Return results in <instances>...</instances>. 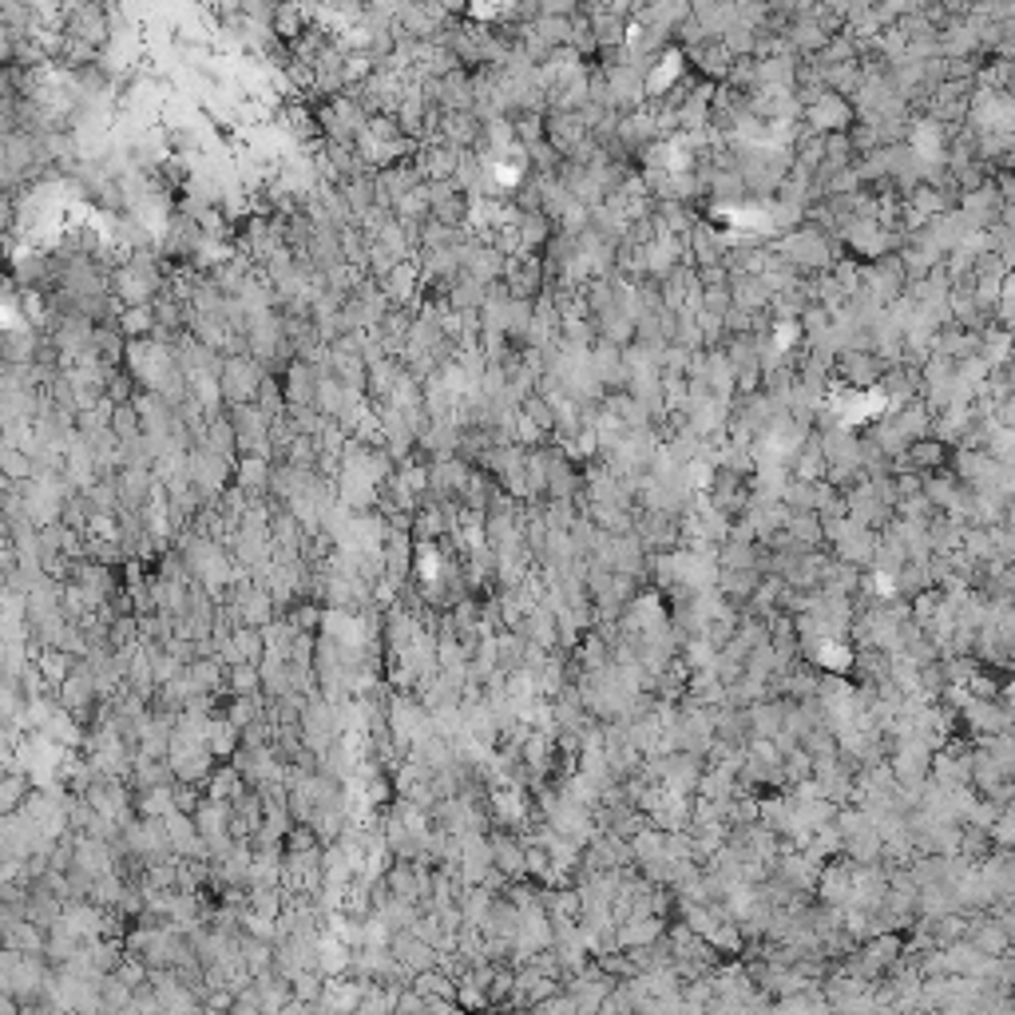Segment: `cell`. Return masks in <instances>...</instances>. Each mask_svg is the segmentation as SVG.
<instances>
[{"label": "cell", "instance_id": "1", "mask_svg": "<svg viewBox=\"0 0 1015 1015\" xmlns=\"http://www.w3.org/2000/svg\"><path fill=\"white\" fill-rule=\"evenodd\" d=\"M778 254H782V262H790L793 270H801V274H821V270H829L833 266V234H825V230H817L813 223H801L786 230L782 234V242L774 246Z\"/></svg>", "mask_w": 1015, "mask_h": 1015}, {"label": "cell", "instance_id": "2", "mask_svg": "<svg viewBox=\"0 0 1015 1015\" xmlns=\"http://www.w3.org/2000/svg\"><path fill=\"white\" fill-rule=\"evenodd\" d=\"M266 377L262 361L250 353H226L223 369H219V385H223L226 405H250L258 393V381Z\"/></svg>", "mask_w": 1015, "mask_h": 1015}, {"label": "cell", "instance_id": "3", "mask_svg": "<svg viewBox=\"0 0 1015 1015\" xmlns=\"http://www.w3.org/2000/svg\"><path fill=\"white\" fill-rule=\"evenodd\" d=\"M960 722L964 730L976 738H988V734H1000V730H1012V702H1008V686L996 694V698H968L960 706Z\"/></svg>", "mask_w": 1015, "mask_h": 1015}, {"label": "cell", "instance_id": "4", "mask_svg": "<svg viewBox=\"0 0 1015 1015\" xmlns=\"http://www.w3.org/2000/svg\"><path fill=\"white\" fill-rule=\"evenodd\" d=\"M853 104L837 92H821L813 104L801 108V127H809L813 135H825V131H849L853 127Z\"/></svg>", "mask_w": 1015, "mask_h": 1015}, {"label": "cell", "instance_id": "5", "mask_svg": "<svg viewBox=\"0 0 1015 1015\" xmlns=\"http://www.w3.org/2000/svg\"><path fill=\"white\" fill-rule=\"evenodd\" d=\"M829 373H837V377H841L845 385H853V389H869V385L881 381L885 365H881V357H877L873 349H841V353H833Z\"/></svg>", "mask_w": 1015, "mask_h": 1015}, {"label": "cell", "instance_id": "6", "mask_svg": "<svg viewBox=\"0 0 1015 1015\" xmlns=\"http://www.w3.org/2000/svg\"><path fill=\"white\" fill-rule=\"evenodd\" d=\"M702 758L698 754H686V750H671V754H659V782L675 793H694L698 778H702Z\"/></svg>", "mask_w": 1015, "mask_h": 1015}, {"label": "cell", "instance_id": "7", "mask_svg": "<svg viewBox=\"0 0 1015 1015\" xmlns=\"http://www.w3.org/2000/svg\"><path fill=\"white\" fill-rule=\"evenodd\" d=\"M270 468H274V460L270 456H258V452H242L238 460H234V488L238 492H246L250 500L254 496H266V488H270Z\"/></svg>", "mask_w": 1015, "mask_h": 1015}, {"label": "cell", "instance_id": "8", "mask_svg": "<svg viewBox=\"0 0 1015 1015\" xmlns=\"http://www.w3.org/2000/svg\"><path fill=\"white\" fill-rule=\"evenodd\" d=\"M647 560L651 552L643 548V540L635 532H619L611 540V571H623V575H635L639 583L647 579Z\"/></svg>", "mask_w": 1015, "mask_h": 1015}, {"label": "cell", "instance_id": "9", "mask_svg": "<svg viewBox=\"0 0 1015 1015\" xmlns=\"http://www.w3.org/2000/svg\"><path fill=\"white\" fill-rule=\"evenodd\" d=\"M516 631H520L528 643L544 647V651H556V647H560V639H556V611H552V607H544V603L528 607V611H524V619L516 623Z\"/></svg>", "mask_w": 1015, "mask_h": 1015}, {"label": "cell", "instance_id": "10", "mask_svg": "<svg viewBox=\"0 0 1015 1015\" xmlns=\"http://www.w3.org/2000/svg\"><path fill=\"white\" fill-rule=\"evenodd\" d=\"M619 932V944L631 948V944H655L663 932H667V916H655V912H639V916H627L615 924Z\"/></svg>", "mask_w": 1015, "mask_h": 1015}, {"label": "cell", "instance_id": "11", "mask_svg": "<svg viewBox=\"0 0 1015 1015\" xmlns=\"http://www.w3.org/2000/svg\"><path fill=\"white\" fill-rule=\"evenodd\" d=\"M782 710L786 698H758L746 706V722H750V738H774L782 730Z\"/></svg>", "mask_w": 1015, "mask_h": 1015}, {"label": "cell", "instance_id": "12", "mask_svg": "<svg viewBox=\"0 0 1015 1015\" xmlns=\"http://www.w3.org/2000/svg\"><path fill=\"white\" fill-rule=\"evenodd\" d=\"M758 567H718V579H714V587L726 595V599H734V603H746L750 599V591L758 587Z\"/></svg>", "mask_w": 1015, "mask_h": 1015}, {"label": "cell", "instance_id": "13", "mask_svg": "<svg viewBox=\"0 0 1015 1015\" xmlns=\"http://www.w3.org/2000/svg\"><path fill=\"white\" fill-rule=\"evenodd\" d=\"M904 456H908V464H912V468L932 472V468H948L952 445H944V441H936V437H920V441H912V445H908Z\"/></svg>", "mask_w": 1015, "mask_h": 1015}, {"label": "cell", "instance_id": "14", "mask_svg": "<svg viewBox=\"0 0 1015 1015\" xmlns=\"http://www.w3.org/2000/svg\"><path fill=\"white\" fill-rule=\"evenodd\" d=\"M976 746L996 762V770L1004 774V778H1012L1015 774V738L1012 730H1000V734H988V738H976Z\"/></svg>", "mask_w": 1015, "mask_h": 1015}, {"label": "cell", "instance_id": "15", "mask_svg": "<svg viewBox=\"0 0 1015 1015\" xmlns=\"http://www.w3.org/2000/svg\"><path fill=\"white\" fill-rule=\"evenodd\" d=\"M786 532H790V540H797L801 548H825V536H821V520H817V512H790Z\"/></svg>", "mask_w": 1015, "mask_h": 1015}, {"label": "cell", "instance_id": "16", "mask_svg": "<svg viewBox=\"0 0 1015 1015\" xmlns=\"http://www.w3.org/2000/svg\"><path fill=\"white\" fill-rule=\"evenodd\" d=\"M790 512H813V504H817V480H797L790 476L786 484H782V496H778Z\"/></svg>", "mask_w": 1015, "mask_h": 1015}, {"label": "cell", "instance_id": "17", "mask_svg": "<svg viewBox=\"0 0 1015 1015\" xmlns=\"http://www.w3.org/2000/svg\"><path fill=\"white\" fill-rule=\"evenodd\" d=\"M984 833H988L992 849H1012V837H1015V813H1012V805H1004V809L992 817V825H988Z\"/></svg>", "mask_w": 1015, "mask_h": 1015}, {"label": "cell", "instance_id": "18", "mask_svg": "<svg viewBox=\"0 0 1015 1015\" xmlns=\"http://www.w3.org/2000/svg\"><path fill=\"white\" fill-rule=\"evenodd\" d=\"M226 686H230V694H254V690H262L258 686V663H234V667H226Z\"/></svg>", "mask_w": 1015, "mask_h": 1015}, {"label": "cell", "instance_id": "19", "mask_svg": "<svg viewBox=\"0 0 1015 1015\" xmlns=\"http://www.w3.org/2000/svg\"><path fill=\"white\" fill-rule=\"evenodd\" d=\"M0 472L12 476V480H24L32 472V456L20 445H0Z\"/></svg>", "mask_w": 1015, "mask_h": 1015}, {"label": "cell", "instance_id": "20", "mask_svg": "<svg viewBox=\"0 0 1015 1015\" xmlns=\"http://www.w3.org/2000/svg\"><path fill=\"white\" fill-rule=\"evenodd\" d=\"M540 508H544L548 528H560V532H567V528L575 524V516H579L575 500H540Z\"/></svg>", "mask_w": 1015, "mask_h": 1015}, {"label": "cell", "instance_id": "21", "mask_svg": "<svg viewBox=\"0 0 1015 1015\" xmlns=\"http://www.w3.org/2000/svg\"><path fill=\"white\" fill-rule=\"evenodd\" d=\"M742 671H746V667H742V659H734V655H726V651H718V655H714V675H718V682H726V686H730V682H738V678H742Z\"/></svg>", "mask_w": 1015, "mask_h": 1015}]
</instances>
